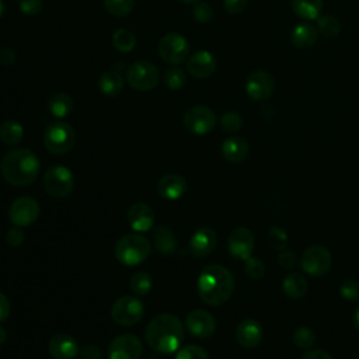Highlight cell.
<instances>
[{
    "label": "cell",
    "instance_id": "33",
    "mask_svg": "<svg viewBox=\"0 0 359 359\" xmlns=\"http://www.w3.org/2000/svg\"><path fill=\"white\" fill-rule=\"evenodd\" d=\"M317 29L323 36L334 38L341 32V24L332 15H323L317 18Z\"/></svg>",
    "mask_w": 359,
    "mask_h": 359
},
{
    "label": "cell",
    "instance_id": "12",
    "mask_svg": "<svg viewBox=\"0 0 359 359\" xmlns=\"http://www.w3.org/2000/svg\"><path fill=\"white\" fill-rule=\"evenodd\" d=\"M41 212L39 203L31 196H20L10 205L8 217L14 226L25 227L32 224Z\"/></svg>",
    "mask_w": 359,
    "mask_h": 359
},
{
    "label": "cell",
    "instance_id": "38",
    "mask_svg": "<svg viewBox=\"0 0 359 359\" xmlns=\"http://www.w3.org/2000/svg\"><path fill=\"white\" fill-rule=\"evenodd\" d=\"M268 241H269V245H271L273 250L282 251V250L286 247V244H287V234H286V231H285L282 227L273 226V227L269 230Z\"/></svg>",
    "mask_w": 359,
    "mask_h": 359
},
{
    "label": "cell",
    "instance_id": "16",
    "mask_svg": "<svg viewBox=\"0 0 359 359\" xmlns=\"http://www.w3.org/2000/svg\"><path fill=\"white\" fill-rule=\"evenodd\" d=\"M185 327L196 338H208L216 330L215 317L206 310H192L185 317Z\"/></svg>",
    "mask_w": 359,
    "mask_h": 359
},
{
    "label": "cell",
    "instance_id": "47",
    "mask_svg": "<svg viewBox=\"0 0 359 359\" xmlns=\"http://www.w3.org/2000/svg\"><path fill=\"white\" fill-rule=\"evenodd\" d=\"M101 349L94 344H87L81 349V359H101Z\"/></svg>",
    "mask_w": 359,
    "mask_h": 359
},
{
    "label": "cell",
    "instance_id": "3",
    "mask_svg": "<svg viewBox=\"0 0 359 359\" xmlns=\"http://www.w3.org/2000/svg\"><path fill=\"white\" fill-rule=\"evenodd\" d=\"M184 339V325L174 314L156 316L146 328V341L157 353H174Z\"/></svg>",
    "mask_w": 359,
    "mask_h": 359
},
{
    "label": "cell",
    "instance_id": "35",
    "mask_svg": "<svg viewBox=\"0 0 359 359\" xmlns=\"http://www.w3.org/2000/svg\"><path fill=\"white\" fill-rule=\"evenodd\" d=\"M151 286H153V279L147 272H136L130 278V287L139 296L147 294Z\"/></svg>",
    "mask_w": 359,
    "mask_h": 359
},
{
    "label": "cell",
    "instance_id": "34",
    "mask_svg": "<svg viewBox=\"0 0 359 359\" xmlns=\"http://www.w3.org/2000/svg\"><path fill=\"white\" fill-rule=\"evenodd\" d=\"M135 6V0H104L105 10L114 17L128 15Z\"/></svg>",
    "mask_w": 359,
    "mask_h": 359
},
{
    "label": "cell",
    "instance_id": "41",
    "mask_svg": "<svg viewBox=\"0 0 359 359\" xmlns=\"http://www.w3.org/2000/svg\"><path fill=\"white\" fill-rule=\"evenodd\" d=\"M244 271L251 279H261L265 273V265L261 259L250 257L248 259H245Z\"/></svg>",
    "mask_w": 359,
    "mask_h": 359
},
{
    "label": "cell",
    "instance_id": "10",
    "mask_svg": "<svg viewBox=\"0 0 359 359\" xmlns=\"http://www.w3.org/2000/svg\"><path fill=\"white\" fill-rule=\"evenodd\" d=\"M184 126L194 135H206L216 125L215 112L206 105H194L184 114Z\"/></svg>",
    "mask_w": 359,
    "mask_h": 359
},
{
    "label": "cell",
    "instance_id": "50",
    "mask_svg": "<svg viewBox=\"0 0 359 359\" xmlns=\"http://www.w3.org/2000/svg\"><path fill=\"white\" fill-rule=\"evenodd\" d=\"M302 359H332V356L323 349H314V351H309L307 353H304Z\"/></svg>",
    "mask_w": 359,
    "mask_h": 359
},
{
    "label": "cell",
    "instance_id": "32",
    "mask_svg": "<svg viewBox=\"0 0 359 359\" xmlns=\"http://www.w3.org/2000/svg\"><path fill=\"white\" fill-rule=\"evenodd\" d=\"M164 83H165V86H167L171 91L181 90V88L185 86V83H187L185 72H184L181 67H177V66L168 67V69L164 72Z\"/></svg>",
    "mask_w": 359,
    "mask_h": 359
},
{
    "label": "cell",
    "instance_id": "18",
    "mask_svg": "<svg viewBox=\"0 0 359 359\" xmlns=\"http://www.w3.org/2000/svg\"><path fill=\"white\" fill-rule=\"evenodd\" d=\"M126 217H128L129 226L136 233H144V231H149L153 226L154 212L147 203L136 202L129 208Z\"/></svg>",
    "mask_w": 359,
    "mask_h": 359
},
{
    "label": "cell",
    "instance_id": "29",
    "mask_svg": "<svg viewBox=\"0 0 359 359\" xmlns=\"http://www.w3.org/2000/svg\"><path fill=\"white\" fill-rule=\"evenodd\" d=\"M24 137V128L20 122L7 119L0 123V140L7 146H17Z\"/></svg>",
    "mask_w": 359,
    "mask_h": 359
},
{
    "label": "cell",
    "instance_id": "53",
    "mask_svg": "<svg viewBox=\"0 0 359 359\" xmlns=\"http://www.w3.org/2000/svg\"><path fill=\"white\" fill-rule=\"evenodd\" d=\"M180 1L187 3V4H196V3H198V1H201V0H180Z\"/></svg>",
    "mask_w": 359,
    "mask_h": 359
},
{
    "label": "cell",
    "instance_id": "27",
    "mask_svg": "<svg viewBox=\"0 0 359 359\" xmlns=\"http://www.w3.org/2000/svg\"><path fill=\"white\" fill-rule=\"evenodd\" d=\"M153 243L154 247L161 254H172L177 248V238L172 230L168 226H158L153 233Z\"/></svg>",
    "mask_w": 359,
    "mask_h": 359
},
{
    "label": "cell",
    "instance_id": "19",
    "mask_svg": "<svg viewBox=\"0 0 359 359\" xmlns=\"http://www.w3.org/2000/svg\"><path fill=\"white\" fill-rule=\"evenodd\" d=\"M236 339L243 348L251 349L261 344L262 341V327L254 318L243 320L236 330Z\"/></svg>",
    "mask_w": 359,
    "mask_h": 359
},
{
    "label": "cell",
    "instance_id": "37",
    "mask_svg": "<svg viewBox=\"0 0 359 359\" xmlns=\"http://www.w3.org/2000/svg\"><path fill=\"white\" fill-rule=\"evenodd\" d=\"M220 126L227 133H236L243 128V118L238 112L229 111V112L222 115Z\"/></svg>",
    "mask_w": 359,
    "mask_h": 359
},
{
    "label": "cell",
    "instance_id": "17",
    "mask_svg": "<svg viewBox=\"0 0 359 359\" xmlns=\"http://www.w3.org/2000/svg\"><path fill=\"white\" fill-rule=\"evenodd\" d=\"M216 59L208 50H199L187 59V70L192 77L206 79L216 70Z\"/></svg>",
    "mask_w": 359,
    "mask_h": 359
},
{
    "label": "cell",
    "instance_id": "11",
    "mask_svg": "<svg viewBox=\"0 0 359 359\" xmlns=\"http://www.w3.org/2000/svg\"><path fill=\"white\" fill-rule=\"evenodd\" d=\"M332 264L331 252L323 245H311L302 255V269L311 276H321L328 272Z\"/></svg>",
    "mask_w": 359,
    "mask_h": 359
},
{
    "label": "cell",
    "instance_id": "15",
    "mask_svg": "<svg viewBox=\"0 0 359 359\" xmlns=\"http://www.w3.org/2000/svg\"><path fill=\"white\" fill-rule=\"evenodd\" d=\"M254 247H255V238L250 229L237 227L229 234L227 248L231 257L245 261L251 257Z\"/></svg>",
    "mask_w": 359,
    "mask_h": 359
},
{
    "label": "cell",
    "instance_id": "25",
    "mask_svg": "<svg viewBox=\"0 0 359 359\" xmlns=\"http://www.w3.org/2000/svg\"><path fill=\"white\" fill-rule=\"evenodd\" d=\"M98 90L108 97H115L123 90V77L116 69L104 72L98 79Z\"/></svg>",
    "mask_w": 359,
    "mask_h": 359
},
{
    "label": "cell",
    "instance_id": "28",
    "mask_svg": "<svg viewBox=\"0 0 359 359\" xmlns=\"http://www.w3.org/2000/svg\"><path fill=\"white\" fill-rule=\"evenodd\" d=\"M323 0H292V10L294 11V14L307 21L317 20L323 10Z\"/></svg>",
    "mask_w": 359,
    "mask_h": 359
},
{
    "label": "cell",
    "instance_id": "48",
    "mask_svg": "<svg viewBox=\"0 0 359 359\" xmlns=\"http://www.w3.org/2000/svg\"><path fill=\"white\" fill-rule=\"evenodd\" d=\"M8 314H10V302L6 297V294L0 292V323L6 321Z\"/></svg>",
    "mask_w": 359,
    "mask_h": 359
},
{
    "label": "cell",
    "instance_id": "43",
    "mask_svg": "<svg viewBox=\"0 0 359 359\" xmlns=\"http://www.w3.org/2000/svg\"><path fill=\"white\" fill-rule=\"evenodd\" d=\"M4 238L10 247H20L25 240V233L21 230V227L15 226L6 233Z\"/></svg>",
    "mask_w": 359,
    "mask_h": 359
},
{
    "label": "cell",
    "instance_id": "24",
    "mask_svg": "<svg viewBox=\"0 0 359 359\" xmlns=\"http://www.w3.org/2000/svg\"><path fill=\"white\" fill-rule=\"evenodd\" d=\"M317 39V28L310 22H300L290 31V41L296 48L306 49L314 45Z\"/></svg>",
    "mask_w": 359,
    "mask_h": 359
},
{
    "label": "cell",
    "instance_id": "22",
    "mask_svg": "<svg viewBox=\"0 0 359 359\" xmlns=\"http://www.w3.org/2000/svg\"><path fill=\"white\" fill-rule=\"evenodd\" d=\"M185 191H187V181L184 177L178 174H167L163 178H160L157 184L158 195L170 201L180 199Z\"/></svg>",
    "mask_w": 359,
    "mask_h": 359
},
{
    "label": "cell",
    "instance_id": "21",
    "mask_svg": "<svg viewBox=\"0 0 359 359\" xmlns=\"http://www.w3.org/2000/svg\"><path fill=\"white\" fill-rule=\"evenodd\" d=\"M216 244V233L210 227H201L192 234L189 240V250L195 257H206L215 250Z\"/></svg>",
    "mask_w": 359,
    "mask_h": 359
},
{
    "label": "cell",
    "instance_id": "5",
    "mask_svg": "<svg viewBox=\"0 0 359 359\" xmlns=\"http://www.w3.org/2000/svg\"><path fill=\"white\" fill-rule=\"evenodd\" d=\"M74 129L63 121H56L50 123L43 133V144L46 150L56 156L70 151L74 146Z\"/></svg>",
    "mask_w": 359,
    "mask_h": 359
},
{
    "label": "cell",
    "instance_id": "30",
    "mask_svg": "<svg viewBox=\"0 0 359 359\" xmlns=\"http://www.w3.org/2000/svg\"><path fill=\"white\" fill-rule=\"evenodd\" d=\"M49 112L56 118L67 116L73 109V98L66 93H55L48 101Z\"/></svg>",
    "mask_w": 359,
    "mask_h": 359
},
{
    "label": "cell",
    "instance_id": "31",
    "mask_svg": "<svg viewBox=\"0 0 359 359\" xmlns=\"http://www.w3.org/2000/svg\"><path fill=\"white\" fill-rule=\"evenodd\" d=\"M112 45L119 52H130L136 46V36L126 28H118L112 35Z\"/></svg>",
    "mask_w": 359,
    "mask_h": 359
},
{
    "label": "cell",
    "instance_id": "20",
    "mask_svg": "<svg viewBox=\"0 0 359 359\" xmlns=\"http://www.w3.org/2000/svg\"><path fill=\"white\" fill-rule=\"evenodd\" d=\"M48 351L55 359H73L79 353L77 341L69 334H56L48 344Z\"/></svg>",
    "mask_w": 359,
    "mask_h": 359
},
{
    "label": "cell",
    "instance_id": "23",
    "mask_svg": "<svg viewBox=\"0 0 359 359\" xmlns=\"http://www.w3.org/2000/svg\"><path fill=\"white\" fill-rule=\"evenodd\" d=\"M250 146L241 136H230L222 143V154L230 163H240L247 158Z\"/></svg>",
    "mask_w": 359,
    "mask_h": 359
},
{
    "label": "cell",
    "instance_id": "45",
    "mask_svg": "<svg viewBox=\"0 0 359 359\" xmlns=\"http://www.w3.org/2000/svg\"><path fill=\"white\" fill-rule=\"evenodd\" d=\"M223 6L230 14H240L248 6V0H223Z\"/></svg>",
    "mask_w": 359,
    "mask_h": 359
},
{
    "label": "cell",
    "instance_id": "51",
    "mask_svg": "<svg viewBox=\"0 0 359 359\" xmlns=\"http://www.w3.org/2000/svg\"><path fill=\"white\" fill-rule=\"evenodd\" d=\"M6 339H7V334H6L4 328L0 327V345H3L6 342Z\"/></svg>",
    "mask_w": 359,
    "mask_h": 359
},
{
    "label": "cell",
    "instance_id": "44",
    "mask_svg": "<svg viewBox=\"0 0 359 359\" xmlns=\"http://www.w3.org/2000/svg\"><path fill=\"white\" fill-rule=\"evenodd\" d=\"M20 10L27 15H35L42 10V0H20Z\"/></svg>",
    "mask_w": 359,
    "mask_h": 359
},
{
    "label": "cell",
    "instance_id": "2",
    "mask_svg": "<svg viewBox=\"0 0 359 359\" xmlns=\"http://www.w3.org/2000/svg\"><path fill=\"white\" fill-rule=\"evenodd\" d=\"M0 170L6 182L13 187H25L38 178L41 161L29 149H13L3 156Z\"/></svg>",
    "mask_w": 359,
    "mask_h": 359
},
{
    "label": "cell",
    "instance_id": "14",
    "mask_svg": "<svg viewBox=\"0 0 359 359\" xmlns=\"http://www.w3.org/2000/svg\"><path fill=\"white\" fill-rule=\"evenodd\" d=\"M273 90L275 80L272 74L265 70H255L245 80V93L254 101H264L269 98Z\"/></svg>",
    "mask_w": 359,
    "mask_h": 359
},
{
    "label": "cell",
    "instance_id": "39",
    "mask_svg": "<svg viewBox=\"0 0 359 359\" xmlns=\"http://www.w3.org/2000/svg\"><path fill=\"white\" fill-rule=\"evenodd\" d=\"M339 293L348 302H358L359 300V282L355 279L344 280L339 287Z\"/></svg>",
    "mask_w": 359,
    "mask_h": 359
},
{
    "label": "cell",
    "instance_id": "6",
    "mask_svg": "<svg viewBox=\"0 0 359 359\" xmlns=\"http://www.w3.org/2000/svg\"><path fill=\"white\" fill-rule=\"evenodd\" d=\"M126 80L136 91H150L157 86L160 72L154 63L149 60H137L129 66Z\"/></svg>",
    "mask_w": 359,
    "mask_h": 359
},
{
    "label": "cell",
    "instance_id": "26",
    "mask_svg": "<svg viewBox=\"0 0 359 359\" xmlns=\"http://www.w3.org/2000/svg\"><path fill=\"white\" fill-rule=\"evenodd\" d=\"M282 289L289 299H302L307 293L309 283L303 275L292 272L285 276L282 282Z\"/></svg>",
    "mask_w": 359,
    "mask_h": 359
},
{
    "label": "cell",
    "instance_id": "13",
    "mask_svg": "<svg viewBox=\"0 0 359 359\" xmlns=\"http://www.w3.org/2000/svg\"><path fill=\"white\" fill-rule=\"evenodd\" d=\"M142 342L133 334L115 337L108 346L109 359H139L142 356Z\"/></svg>",
    "mask_w": 359,
    "mask_h": 359
},
{
    "label": "cell",
    "instance_id": "1",
    "mask_svg": "<svg viewBox=\"0 0 359 359\" xmlns=\"http://www.w3.org/2000/svg\"><path fill=\"white\" fill-rule=\"evenodd\" d=\"M196 289L201 300L205 304L220 306L233 294L234 278L223 265L212 264L205 266L199 273Z\"/></svg>",
    "mask_w": 359,
    "mask_h": 359
},
{
    "label": "cell",
    "instance_id": "36",
    "mask_svg": "<svg viewBox=\"0 0 359 359\" xmlns=\"http://www.w3.org/2000/svg\"><path fill=\"white\" fill-rule=\"evenodd\" d=\"M316 342V335L313 332L311 328L309 327H299L294 332H293V344L299 348V349H310Z\"/></svg>",
    "mask_w": 359,
    "mask_h": 359
},
{
    "label": "cell",
    "instance_id": "52",
    "mask_svg": "<svg viewBox=\"0 0 359 359\" xmlns=\"http://www.w3.org/2000/svg\"><path fill=\"white\" fill-rule=\"evenodd\" d=\"M353 324H355V328L359 331V309L353 314Z\"/></svg>",
    "mask_w": 359,
    "mask_h": 359
},
{
    "label": "cell",
    "instance_id": "9",
    "mask_svg": "<svg viewBox=\"0 0 359 359\" xmlns=\"http://www.w3.org/2000/svg\"><path fill=\"white\" fill-rule=\"evenodd\" d=\"M143 303L135 296H122L112 304L111 317L114 323L122 327H132L143 317Z\"/></svg>",
    "mask_w": 359,
    "mask_h": 359
},
{
    "label": "cell",
    "instance_id": "4",
    "mask_svg": "<svg viewBox=\"0 0 359 359\" xmlns=\"http://www.w3.org/2000/svg\"><path fill=\"white\" fill-rule=\"evenodd\" d=\"M151 252L150 241L140 233H129L121 237L115 245V258L126 266L143 262Z\"/></svg>",
    "mask_w": 359,
    "mask_h": 359
},
{
    "label": "cell",
    "instance_id": "54",
    "mask_svg": "<svg viewBox=\"0 0 359 359\" xmlns=\"http://www.w3.org/2000/svg\"><path fill=\"white\" fill-rule=\"evenodd\" d=\"M3 11H4V4H3V1L0 0V15L3 14Z\"/></svg>",
    "mask_w": 359,
    "mask_h": 359
},
{
    "label": "cell",
    "instance_id": "8",
    "mask_svg": "<svg viewBox=\"0 0 359 359\" xmlns=\"http://www.w3.org/2000/svg\"><path fill=\"white\" fill-rule=\"evenodd\" d=\"M43 187L53 198H66L74 188L73 172L65 165H53L43 175Z\"/></svg>",
    "mask_w": 359,
    "mask_h": 359
},
{
    "label": "cell",
    "instance_id": "7",
    "mask_svg": "<svg viewBox=\"0 0 359 359\" xmlns=\"http://www.w3.org/2000/svg\"><path fill=\"white\" fill-rule=\"evenodd\" d=\"M157 52L161 60L175 66L188 59L189 45L188 41L181 34L168 32L158 41Z\"/></svg>",
    "mask_w": 359,
    "mask_h": 359
},
{
    "label": "cell",
    "instance_id": "40",
    "mask_svg": "<svg viewBox=\"0 0 359 359\" xmlns=\"http://www.w3.org/2000/svg\"><path fill=\"white\" fill-rule=\"evenodd\" d=\"M175 359H209L206 351L199 345H187L178 351Z\"/></svg>",
    "mask_w": 359,
    "mask_h": 359
},
{
    "label": "cell",
    "instance_id": "49",
    "mask_svg": "<svg viewBox=\"0 0 359 359\" xmlns=\"http://www.w3.org/2000/svg\"><path fill=\"white\" fill-rule=\"evenodd\" d=\"M15 60V53L13 52V49L10 48H4L0 50V63L6 65V66H10L13 65Z\"/></svg>",
    "mask_w": 359,
    "mask_h": 359
},
{
    "label": "cell",
    "instance_id": "42",
    "mask_svg": "<svg viewBox=\"0 0 359 359\" xmlns=\"http://www.w3.org/2000/svg\"><path fill=\"white\" fill-rule=\"evenodd\" d=\"M192 15H194V18H195L198 22L205 24V22H209V21L213 18V8L210 7L209 3L198 1L196 6L194 7Z\"/></svg>",
    "mask_w": 359,
    "mask_h": 359
},
{
    "label": "cell",
    "instance_id": "46",
    "mask_svg": "<svg viewBox=\"0 0 359 359\" xmlns=\"http://www.w3.org/2000/svg\"><path fill=\"white\" fill-rule=\"evenodd\" d=\"M296 254L293 251H282L279 255H278V262L282 268L285 269H290L296 265Z\"/></svg>",
    "mask_w": 359,
    "mask_h": 359
}]
</instances>
